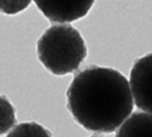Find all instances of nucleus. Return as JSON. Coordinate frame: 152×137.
<instances>
[{"instance_id": "obj_1", "label": "nucleus", "mask_w": 152, "mask_h": 137, "mask_svg": "<svg viewBox=\"0 0 152 137\" xmlns=\"http://www.w3.org/2000/svg\"><path fill=\"white\" fill-rule=\"evenodd\" d=\"M68 109L75 120L93 132L118 130L133 110L127 78L110 67L90 66L78 72L66 90Z\"/></svg>"}, {"instance_id": "obj_2", "label": "nucleus", "mask_w": 152, "mask_h": 137, "mask_svg": "<svg viewBox=\"0 0 152 137\" xmlns=\"http://www.w3.org/2000/svg\"><path fill=\"white\" fill-rule=\"evenodd\" d=\"M37 56L52 74L74 72L87 57V46L81 33L70 25L49 27L37 41Z\"/></svg>"}, {"instance_id": "obj_3", "label": "nucleus", "mask_w": 152, "mask_h": 137, "mask_svg": "<svg viewBox=\"0 0 152 137\" xmlns=\"http://www.w3.org/2000/svg\"><path fill=\"white\" fill-rule=\"evenodd\" d=\"M129 86L135 105L152 113V53L134 61L129 74Z\"/></svg>"}, {"instance_id": "obj_4", "label": "nucleus", "mask_w": 152, "mask_h": 137, "mask_svg": "<svg viewBox=\"0 0 152 137\" xmlns=\"http://www.w3.org/2000/svg\"><path fill=\"white\" fill-rule=\"evenodd\" d=\"M51 22H71L88 14L95 0H33Z\"/></svg>"}, {"instance_id": "obj_5", "label": "nucleus", "mask_w": 152, "mask_h": 137, "mask_svg": "<svg viewBox=\"0 0 152 137\" xmlns=\"http://www.w3.org/2000/svg\"><path fill=\"white\" fill-rule=\"evenodd\" d=\"M115 137H152V113L131 115L116 130Z\"/></svg>"}, {"instance_id": "obj_6", "label": "nucleus", "mask_w": 152, "mask_h": 137, "mask_svg": "<svg viewBox=\"0 0 152 137\" xmlns=\"http://www.w3.org/2000/svg\"><path fill=\"white\" fill-rule=\"evenodd\" d=\"M6 137H52V135L43 125L36 122H26L14 126Z\"/></svg>"}, {"instance_id": "obj_7", "label": "nucleus", "mask_w": 152, "mask_h": 137, "mask_svg": "<svg viewBox=\"0 0 152 137\" xmlns=\"http://www.w3.org/2000/svg\"><path fill=\"white\" fill-rule=\"evenodd\" d=\"M15 120V109L5 96H0V135L11 130Z\"/></svg>"}, {"instance_id": "obj_8", "label": "nucleus", "mask_w": 152, "mask_h": 137, "mask_svg": "<svg viewBox=\"0 0 152 137\" xmlns=\"http://www.w3.org/2000/svg\"><path fill=\"white\" fill-rule=\"evenodd\" d=\"M32 0H0V12L13 15L26 9Z\"/></svg>"}]
</instances>
